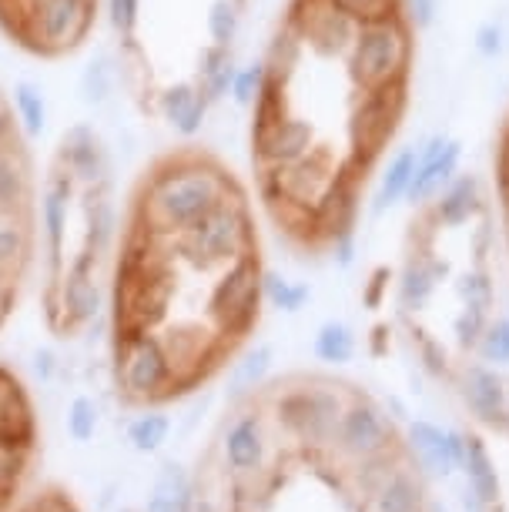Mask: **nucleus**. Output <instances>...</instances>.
<instances>
[{"mask_svg": "<svg viewBox=\"0 0 509 512\" xmlns=\"http://www.w3.org/2000/svg\"><path fill=\"white\" fill-rule=\"evenodd\" d=\"M118 81L144 121L195 138L235 91L248 0H108Z\"/></svg>", "mask_w": 509, "mask_h": 512, "instance_id": "f257e3e1", "label": "nucleus"}, {"mask_svg": "<svg viewBox=\"0 0 509 512\" xmlns=\"http://www.w3.org/2000/svg\"><path fill=\"white\" fill-rule=\"evenodd\" d=\"M118 225V178L108 141L91 124H71L47 154L37 191L41 302L57 335L81 332L101 315Z\"/></svg>", "mask_w": 509, "mask_h": 512, "instance_id": "f03ea898", "label": "nucleus"}, {"mask_svg": "<svg viewBox=\"0 0 509 512\" xmlns=\"http://www.w3.org/2000/svg\"><path fill=\"white\" fill-rule=\"evenodd\" d=\"M37 168L31 134L11 91L0 84V325L14 312L37 258Z\"/></svg>", "mask_w": 509, "mask_h": 512, "instance_id": "7ed1b4c3", "label": "nucleus"}, {"mask_svg": "<svg viewBox=\"0 0 509 512\" xmlns=\"http://www.w3.org/2000/svg\"><path fill=\"white\" fill-rule=\"evenodd\" d=\"M108 0H0V37L31 61L61 64L91 44Z\"/></svg>", "mask_w": 509, "mask_h": 512, "instance_id": "20e7f679", "label": "nucleus"}, {"mask_svg": "<svg viewBox=\"0 0 509 512\" xmlns=\"http://www.w3.org/2000/svg\"><path fill=\"white\" fill-rule=\"evenodd\" d=\"M412 37H416V31H412V24L406 21L402 11L359 24L352 51L342 61V71L352 81V88L376 91V88H389V84L409 81Z\"/></svg>", "mask_w": 509, "mask_h": 512, "instance_id": "39448f33", "label": "nucleus"}, {"mask_svg": "<svg viewBox=\"0 0 509 512\" xmlns=\"http://www.w3.org/2000/svg\"><path fill=\"white\" fill-rule=\"evenodd\" d=\"M409 104V81L389 84L376 91H355V98L342 121V151L352 168L362 175L376 164V158L389 148L392 134Z\"/></svg>", "mask_w": 509, "mask_h": 512, "instance_id": "423d86ee", "label": "nucleus"}, {"mask_svg": "<svg viewBox=\"0 0 509 512\" xmlns=\"http://www.w3.org/2000/svg\"><path fill=\"white\" fill-rule=\"evenodd\" d=\"M345 405L349 402L342 399V392L325 382L292 385L275 399V419L295 439L309 442V446H329L339 432Z\"/></svg>", "mask_w": 509, "mask_h": 512, "instance_id": "0eeeda50", "label": "nucleus"}, {"mask_svg": "<svg viewBox=\"0 0 509 512\" xmlns=\"http://www.w3.org/2000/svg\"><path fill=\"white\" fill-rule=\"evenodd\" d=\"M459 164H463V141L453 138V134L439 131V134H429L426 141H419L416 175H412V185L406 195L409 205L429 208V201L459 175Z\"/></svg>", "mask_w": 509, "mask_h": 512, "instance_id": "6e6552de", "label": "nucleus"}, {"mask_svg": "<svg viewBox=\"0 0 509 512\" xmlns=\"http://www.w3.org/2000/svg\"><path fill=\"white\" fill-rule=\"evenodd\" d=\"M392 442V422L386 419V412L379 409L372 399H352L345 405L339 432H335V449L345 459H372L382 456Z\"/></svg>", "mask_w": 509, "mask_h": 512, "instance_id": "1a4fd4ad", "label": "nucleus"}, {"mask_svg": "<svg viewBox=\"0 0 509 512\" xmlns=\"http://www.w3.org/2000/svg\"><path fill=\"white\" fill-rule=\"evenodd\" d=\"M459 395H463L466 409L483 425H503L509 392H506L503 375H499L493 365L466 362L463 372H459Z\"/></svg>", "mask_w": 509, "mask_h": 512, "instance_id": "9d476101", "label": "nucleus"}, {"mask_svg": "<svg viewBox=\"0 0 509 512\" xmlns=\"http://www.w3.org/2000/svg\"><path fill=\"white\" fill-rule=\"evenodd\" d=\"M483 205H486L483 178H479L476 171H459V175L429 201V211L439 228H463L473 218H479Z\"/></svg>", "mask_w": 509, "mask_h": 512, "instance_id": "9b49d317", "label": "nucleus"}, {"mask_svg": "<svg viewBox=\"0 0 509 512\" xmlns=\"http://www.w3.org/2000/svg\"><path fill=\"white\" fill-rule=\"evenodd\" d=\"M265 419L262 412H242L238 419L228 425L222 436V456L225 466L238 472V476H252L262 469L265 462Z\"/></svg>", "mask_w": 509, "mask_h": 512, "instance_id": "f8f14e48", "label": "nucleus"}, {"mask_svg": "<svg viewBox=\"0 0 509 512\" xmlns=\"http://www.w3.org/2000/svg\"><path fill=\"white\" fill-rule=\"evenodd\" d=\"M446 275H449L446 262H439L432 255H412L399 272V305L406 312H422Z\"/></svg>", "mask_w": 509, "mask_h": 512, "instance_id": "ddd939ff", "label": "nucleus"}, {"mask_svg": "<svg viewBox=\"0 0 509 512\" xmlns=\"http://www.w3.org/2000/svg\"><path fill=\"white\" fill-rule=\"evenodd\" d=\"M416 161H419V144H409V148H399L392 154L389 164L382 168L376 191H372V215L379 218L396 208L399 201H406L412 175H416Z\"/></svg>", "mask_w": 509, "mask_h": 512, "instance_id": "4468645a", "label": "nucleus"}, {"mask_svg": "<svg viewBox=\"0 0 509 512\" xmlns=\"http://www.w3.org/2000/svg\"><path fill=\"white\" fill-rule=\"evenodd\" d=\"M409 446L416 452V462L432 476H453V456H449V439L439 425L426 419L409 425Z\"/></svg>", "mask_w": 509, "mask_h": 512, "instance_id": "2eb2a0df", "label": "nucleus"}, {"mask_svg": "<svg viewBox=\"0 0 509 512\" xmlns=\"http://www.w3.org/2000/svg\"><path fill=\"white\" fill-rule=\"evenodd\" d=\"M463 469H466V486H473L479 496H483L486 506H493L499 499V476H496V462L489 456L486 442L479 436H466V459H463Z\"/></svg>", "mask_w": 509, "mask_h": 512, "instance_id": "dca6fc26", "label": "nucleus"}, {"mask_svg": "<svg viewBox=\"0 0 509 512\" xmlns=\"http://www.w3.org/2000/svg\"><path fill=\"white\" fill-rule=\"evenodd\" d=\"M376 496V512H422V486L409 472H389L386 482L372 492Z\"/></svg>", "mask_w": 509, "mask_h": 512, "instance_id": "f3484780", "label": "nucleus"}, {"mask_svg": "<svg viewBox=\"0 0 509 512\" xmlns=\"http://www.w3.org/2000/svg\"><path fill=\"white\" fill-rule=\"evenodd\" d=\"M312 352L325 365H345L355 355V332L345 322H325L315 335Z\"/></svg>", "mask_w": 509, "mask_h": 512, "instance_id": "a211bd4d", "label": "nucleus"}, {"mask_svg": "<svg viewBox=\"0 0 509 512\" xmlns=\"http://www.w3.org/2000/svg\"><path fill=\"white\" fill-rule=\"evenodd\" d=\"M479 362L493 365V369H503V365H509V318H489L486 332L479 335L476 349Z\"/></svg>", "mask_w": 509, "mask_h": 512, "instance_id": "6ab92c4d", "label": "nucleus"}, {"mask_svg": "<svg viewBox=\"0 0 509 512\" xmlns=\"http://www.w3.org/2000/svg\"><path fill=\"white\" fill-rule=\"evenodd\" d=\"M168 432H171V422L161 412H151V415H141V419L131 425V442L138 452H155L165 446Z\"/></svg>", "mask_w": 509, "mask_h": 512, "instance_id": "aec40b11", "label": "nucleus"}, {"mask_svg": "<svg viewBox=\"0 0 509 512\" xmlns=\"http://www.w3.org/2000/svg\"><path fill=\"white\" fill-rule=\"evenodd\" d=\"M309 285H295V282H285L272 272H265V298L272 305H278L282 312H299V308L309 302Z\"/></svg>", "mask_w": 509, "mask_h": 512, "instance_id": "412c9836", "label": "nucleus"}, {"mask_svg": "<svg viewBox=\"0 0 509 512\" xmlns=\"http://www.w3.org/2000/svg\"><path fill=\"white\" fill-rule=\"evenodd\" d=\"M268 365H272V349H255V352H248L242 362H238V369H235V395H242V392H252L258 389V385L265 382V375H268Z\"/></svg>", "mask_w": 509, "mask_h": 512, "instance_id": "4be33fe9", "label": "nucleus"}, {"mask_svg": "<svg viewBox=\"0 0 509 512\" xmlns=\"http://www.w3.org/2000/svg\"><path fill=\"white\" fill-rule=\"evenodd\" d=\"M486 325H489V308L463 305V312H459L453 322V335H456L459 349H466V352L476 349V342H479V335L486 332Z\"/></svg>", "mask_w": 509, "mask_h": 512, "instance_id": "5701e85b", "label": "nucleus"}, {"mask_svg": "<svg viewBox=\"0 0 509 512\" xmlns=\"http://www.w3.org/2000/svg\"><path fill=\"white\" fill-rule=\"evenodd\" d=\"M456 295L463 305H483V308H493V282H489V275L483 268H476V272H466L459 275L456 282Z\"/></svg>", "mask_w": 509, "mask_h": 512, "instance_id": "b1692460", "label": "nucleus"}, {"mask_svg": "<svg viewBox=\"0 0 509 512\" xmlns=\"http://www.w3.org/2000/svg\"><path fill=\"white\" fill-rule=\"evenodd\" d=\"M416 345H419V362L422 369H426L429 375H436V379H443V375L449 372V359H446V349L443 342H436L432 335H426L422 328H416Z\"/></svg>", "mask_w": 509, "mask_h": 512, "instance_id": "393cba45", "label": "nucleus"}, {"mask_svg": "<svg viewBox=\"0 0 509 512\" xmlns=\"http://www.w3.org/2000/svg\"><path fill=\"white\" fill-rule=\"evenodd\" d=\"M335 4H339L345 14H352L359 24L402 11V0H335Z\"/></svg>", "mask_w": 509, "mask_h": 512, "instance_id": "a878e982", "label": "nucleus"}, {"mask_svg": "<svg viewBox=\"0 0 509 512\" xmlns=\"http://www.w3.org/2000/svg\"><path fill=\"white\" fill-rule=\"evenodd\" d=\"M473 47H476L479 57H486V61H496V57L506 51V31H503V24H496V21L479 24L476 27V37H473Z\"/></svg>", "mask_w": 509, "mask_h": 512, "instance_id": "bb28decb", "label": "nucleus"}, {"mask_svg": "<svg viewBox=\"0 0 509 512\" xmlns=\"http://www.w3.org/2000/svg\"><path fill=\"white\" fill-rule=\"evenodd\" d=\"M94 425H98V409H94L91 399H78L71 405V415H67V429L78 442H88L94 436Z\"/></svg>", "mask_w": 509, "mask_h": 512, "instance_id": "cd10ccee", "label": "nucleus"}, {"mask_svg": "<svg viewBox=\"0 0 509 512\" xmlns=\"http://www.w3.org/2000/svg\"><path fill=\"white\" fill-rule=\"evenodd\" d=\"M402 14L412 24V31H429L439 17V0H402Z\"/></svg>", "mask_w": 509, "mask_h": 512, "instance_id": "c85d7f7f", "label": "nucleus"}, {"mask_svg": "<svg viewBox=\"0 0 509 512\" xmlns=\"http://www.w3.org/2000/svg\"><path fill=\"white\" fill-rule=\"evenodd\" d=\"M496 188H499V198H503V205L509 208V128L503 131V138H499V148H496Z\"/></svg>", "mask_w": 509, "mask_h": 512, "instance_id": "c756f323", "label": "nucleus"}, {"mask_svg": "<svg viewBox=\"0 0 509 512\" xmlns=\"http://www.w3.org/2000/svg\"><path fill=\"white\" fill-rule=\"evenodd\" d=\"M386 282H389V268H379V272H372L369 288H366V305L369 308H379L382 292H386Z\"/></svg>", "mask_w": 509, "mask_h": 512, "instance_id": "7c9ffc66", "label": "nucleus"}, {"mask_svg": "<svg viewBox=\"0 0 509 512\" xmlns=\"http://www.w3.org/2000/svg\"><path fill=\"white\" fill-rule=\"evenodd\" d=\"M463 509L466 512H486V502L473 486H466V492H463Z\"/></svg>", "mask_w": 509, "mask_h": 512, "instance_id": "2f4dec72", "label": "nucleus"}, {"mask_svg": "<svg viewBox=\"0 0 509 512\" xmlns=\"http://www.w3.org/2000/svg\"><path fill=\"white\" fill-rule=\"evenodd\" d=\"M503 429H506V436H509V405H506V415H503Z\"/></svg>", "mask_w": 509, "mask_h": 512, "instance_id": "473e14b6", "label": "nucleus"}, {"mask_svg": "<svg viewBox=\"0 0 509 512\" xmlns=\"http://www.w3.org/2000/svg\"><path fill=\"white\" fill-rule=\"evenodd\" d=\"M506 241H509V208H506Z\"/></svg>", "mask_w": 509, "mask_h": 512, "instance_id": "72a5a7b5", "label": "nucleus"}, {"mask_svg": "<svg viewBox=\"0 0 509 512\" xmlns=\"http://www.w3.org/2000/svg\"><path fill=\"white\" fill-rule=\"evenodd\" d=\"M436 512H439V509H436Z\"/></svg>", "mask_w": 509, "mask_h": 512, "instance_id": "f704fd0d", "label": "nucleus"}]
</instances>
